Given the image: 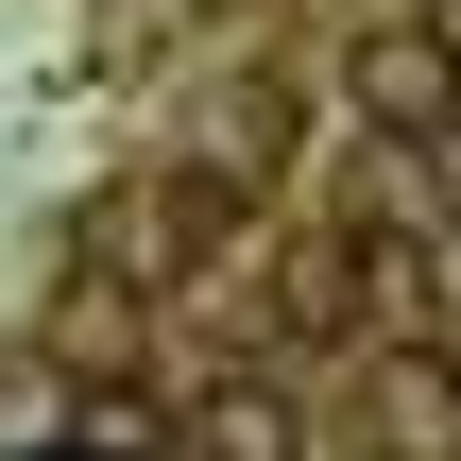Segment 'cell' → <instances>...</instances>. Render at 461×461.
<instances>
[{
    "mask_svg": "<svg viewBox=\"0 0 461 461\" xmlns=\"http://www.w3.org/2000/svg\"><path fill=\"white\" fill-rule=\"evenodd\" d=\"M359 461H461V342L393 325L359 359Z\"/></svg>",
    "mask_w": 461,
    "mask_h": 461,
    "instance_id": "obj_1",
    "label": "cell"
},
{
    "mask_svg": "<svg viewBox=\"0 0 461 461\" xmlns=\"http://www.w3.org/2000/svg\"><path fill=\"white\" fill-rule=\"evenodd\" d=\"M342 120H359V137H445L461 120V51L428 17H376V34L342 51Z\"/></svg>",
    "mask_w": 461,
    "mask_h": 461,
    "instance_id": "obj_2",
    "label": "cell"
},
{
    "mask_svg": "<svg viewBox=\"0 0 461 461\" xmlns=\"http://www.w3.org/2000/svg\"><path fill=\"white\" fill-rule=\"evenodd\" d=\"M205 461H291V411H274V393H222V411H205Z\"/></svg>",
    "mask_w": 461,
    "mask_h": 461,
    "instance_id": "obj_3",
    "label": "cell"
},
{
    "mask_svg": "<svg viewBox=\"0 0 461 461\" xmlns=\"http://www.w3.org/2000/svg\"><path fill=\"white\" fill-rule=\"evenodd\" d=\"M411 154H428V205L461 222V120H445V137H411Z\"/></svg>",
    "mask_w": 461,
    "mask_h": 461,
    "instance_id": "obj_4",
    "label": "cell"
}]
</instances>
